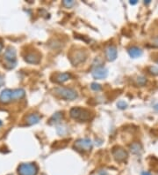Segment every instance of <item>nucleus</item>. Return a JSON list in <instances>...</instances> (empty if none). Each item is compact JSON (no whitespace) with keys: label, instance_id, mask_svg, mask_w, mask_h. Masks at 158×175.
<instances>
[{"label":"nucleus","instance_id":"1","mask_svg":"<svg viewBox=\"0 0 158 175\" xmlns=\"http://www.w3.org/2000/svg\"><path fill=\"white\" fill-rule=\"evenodd\" d=\"M55 93L60 97L66 100H74L77 97V93L70 88L65 87H57L55 89Z\"/></svg>","mask_w":158,"mask_h":175},{"label":"nucleus","instance_id":"2","mask_svg":"<svg viewBox=\"0 0 158 175\" xmlns=\"http://www.w3.org/2000/svg\"><path fill=\"white\" fill-rule=\"evenodd\" d=\"M70 114L74 120H77L80 121H85L90 120V112L80 107H73L70 110Z\"/></svg>","mask_w":158,"mask_h":175},{"label":"nucleus","instance_id":"3","mask_svg":"<svg viewBox=\"0 0 158 175\" xmlns=\"http://www.w3.org/2000/svg\"><path fill=\"white\" fill-rule=\"evenodd\" d=\"M18 172L19 175H36L38 173V167L34 164L26 163L19 166Z\"/></svg>","mask_w":158,"mask_h":175},{"label":"nucleus","instance_id":"4","mask_svg":"<svg viewBox=\"0 0 158 175\" xmlns=\"http://www.w3.org/2000/svg\"><path fill=\"white\" fill-rule=\"evenodd\" d=\"M75 148L78 150H90L92 148V141L88 138L79 139L75 142Z\"/></svg>","mask_w":158,"mask_h":175},{"label":"nucleus","instance_id":"5","mask_svg":"<svg viewBox=\"0 0 158 175\" xmlns=\"http://www.w3.org/2000/svg\"><path fill=\"white\" fill-rule=\"evenodd\" d=\"M92 76L95 79H98V80H102L107 77L108 75V71L106 67H104L103 66H96L93 70H92Z\"/></svg>","mask_w":158,"mask_h":175},{"label":"nucleus","instance_id":"6","mask_svg":"<svg viewBox=\"0 0 158 175\" xmlns=\"http://www.w3.org/2000/svg\"><path fill=\"white\" fill-rule=\"evenodd\" d=\"M112 155L114 157V158L119 161V162H122L125 161L126 158H128V153H126V150H124L121 148H117L114 149L112 151Z\"/></svg>","mask_w":158,"mask_h":175},{"label":"nucleus","instance_id":"7","mask_svg":"<svg viewBox=\"0 0 158 175\" xmlns=\"http://www.w3.org/2000/svg\"><path fill=\"white\" fill-rule=\"evenodd\" d=\"M5 58L6 60V61L9 64H13L15 66V60H16V50L10 47L6 50V53H5Z\"/></svg>","mask_w":158,"mask_h":175},{"label":"nucleus","instance_id":"8","mask_svg":"<svg viewBox=\"0 0 158 175\" xmlns=\"http://www.w3.org/2000/svg\"><path fill=\"white\" fill-rule=\"evenodd\" d=\"M12 100V90H4L0 94V102L3 104H7Z\"/></svg>","mask_w":158,"mask_h":175},{"label":"nucleus","instance_id":"9","mask_svg":"<svg viewBox=\"0 0 158 175\" xmlns=\"http://www.w3.org/2000/svg\"><path fill=\"white\" fill-rule=\"evenodd\" d=\"M106 55L109 61H113L117 57V49L113 45H109L106 50Z\"/></svg>","mask_w":158,"mask_h":175},{"label":"nucleus","instance_id":"10","mask_svg":"<svg viewBox=\"0 0 158 175\" xmlns=\"http://www.w3.org/2000/svg\"><path fill=\"white\" fill-rule=\"evenodd\" d=\"M85 58H86L85 53L83 51H79V52H77L73 57H71V62L74 65H77V64L83 62L85 60Z\"/></svg>","mask_w":158,"mask_h":175},{"label":"nucleus","instance_id":"11","mask_svg":"<svg viewBox=\"0 0 158 175\" xmlns=\"http://www.w3.org/2000/svg\"><path fill=\"white\" fill-rule=\"evenodd\" d=\"M25 60L29 64H38L40 62V56L36 53H30L26 56Z\"/></svg>","mask_w":158,"mask_h":175},{"label":"nucleus","instance_id":"12","mask_svg":"<svg viewBox=\"0 0 158 175\" xmlns=\"http://www.w3.org/2000/svg\"><path fill=\"white\" fill-rule=\"evenodd\" d=\"M41 120V116L39 114H36V113H32L30 115L27 116L26 118V123L28 125H34V124H37Z\"/></svg>","mask_w":158,"mask_h":175},{"label":"nucleus","instance_id":"13","mask_svg":"<svg viewBox=\"0 0 158 175\" xmlns=\"http://www.w3.org/2000/svg\"><path fill=\"white\" fill-rule=\"evenodd\" d=\"M70 74H68V73H61V74H56L55 76V81L56 82H59V83H63L67 81L68 80L70 79Z\"/></svg>","mask_w":158,"mask_h":175},{"label":"nucleus","instance_id":"14","mask_svg":"<svg viewBox=\"0 0 158 175\" xmlns=\"http://www.w3.org/2000/svg\"><path fill=\"white\" fill-rule=\"evenodd\" d=\"M128 54L131 57L133 58H136L141 56L142 54V50L138 48V47H132L128 50Z\"/></svg>","mask_w":158,"mask_h":175},{"label":"nucleus","instance_id":"15","mask_svg":"<svg viewBox=\"0 0 158 175\" xmlns=\"http://www.w3.org/2000/svg\"><path fill=\"white\" fill-rule=\"evenodd\" d=\"M25 90L22 89H17L12 90V100L21 99L25 97Z\"/></svg>","mask_w":158,"mask_h":175},{"label":"nucleus","instance_id":"16","mask_svg":"<svg viewBox=\"0 0 158 175\" xmlns=\"http://www.w3.org/2000/svg\"><path fill=\"white\" fill-rule=\"evenodd\" d=\"M130 150H131L132 153L137 154V155H138V154H141V151H142V147H141V145L139 142H135V143H133V144L131 145Z\"/></svg>","mask_w":158,"mask_h":175},{"label":"nucleus","instance_id":"17","mask_svg":"<svg viewBox=\"0 0 158 175\" xmlns=\"http://www.w3.org/2000/svg\"><path fill=\"white\" fill-rule=\"evenodd\" d=\"M61 119H62V113H61V112H56V113H55L53 116H52V118H51V120H50V123L51 124H56V123H59L61 120Z\"/></svg>","mask_w":158,"mask_h":175},{"label":"nucleus","instance_id":"18","mask_svg":"<svg viewBox=\"0 0 158 175\" xmlns=\"http://www.w3.org/2000/svg\"><path fill=\"white\" fill-rule=\"evenodd\" d=\"M62 5L67 8H70L75 5V2L72 0H64V1H62Z\"/></svg>","mask_w":158,"mask_h":175},{"label":"nucleus","instance_id":"19","mask_svg":"<svg viewBox=\"0 0 158 175\" xmlns=\"http://www.w3.org/2000/svg\"><path fill=\"white\" fill-rule=\"evenodd\" d=\"M136 81L139 85L141 86H144L147 82V79L144 77V76H139L137 79H136Z\"/></svg>","mask_w":158,"mask_h":175},{"label":"nucleus","instance_id":"20","mask_svg":"<svg viewBox=\"0 0 158 175\" xmlns=\"http://www.w3.org/2000/svg\"><path fill=\"white\" fill-rule=\"evenodd\" d=\"M90 88H91V90H94V91H99V90H101V86H100L99 83H96V82L91 83Z\"/></svg>","mask_w":158,"mask_h":175},{"label":"nucleus","instance_id":"21","mask_svg":"<svg viewBox=\"0 0 158 175\" xmlns=\"http://www.w3.org/2000/svg\"><path fill=\"white\" fill-rule=\"evenodd\" d=\"M148 72L153 75H158V67L151 66V67L148 68Z\"/></svg>","mask_w":158,"mask_h":175},{"label":"nucleus","instance_id":"22","mask_svg":"<svg viewBox=\"0 0 158 175\" xmlns=\"http://www.w3.org/2000/svg\"><path fill=\"white\" fill-rule=\"evenodd\" d=\"M117 106L119 109H125V108H126V106H128V104H126V102H124V101H119L117 104Z\"/></svg>","mask_w":158,"mask_h":175},{"label":"nucleus","instance_id":"23","mask_svg":"<svg viewBox=\"0 0 158 175\" xmlns=\"http://www.w3.org/2000/svg\"><path fill=\"white\" fill-rule=\"evenodd\" d=\"M4 85V79L2 78V76H0V87Z\"/></svg>","mask_w":158,"mask_h":175},{"label":"nucleus","instance_id":"24","mask_svg":"<svg viewBox=\"0 0 158 175\" xmlns=\"http://www.w3.org/2000/svg\"><path fill=\"white\" fill-rule=\"evenodd\" d=\"M130 4H131V5H136V4H137V1H136V0H131Z\"/></svg>","mask_w":158,"mask_h":175},{"label":"nucleus","instance_id":"25","mask_svg":"<svg viewBox=\"0 0 158 175\" xmlns=\"http://www.w3.org/2000/svg\"><path fill=\"white\" fill-rule=\"evenodd\" d=\"M141 175H151V173L148 172H143L141 173Z\"/></svg>","mask_w":158,"mask_h":175},{"label":"nucleus","instance_id":"26","mask_svg":"<svg viewBox=\"0 0 158 175\" xmlns=\"http://www.w3.org/2000/svg\"><path fill=\"white\" fill-rule=\"evenodd\" d=\"M154 109H155V110H156V111H158V104H155V105L154 106Z\"/></svg>","mask_w":158,"mask_h":175},{"label":"nucleus","instance_id":"27","mask_svg":"<svg viewBox=\"0 0 158 175\" xmlns=\"http://www.w3.org/2000/svg\"><path fill=\"white\" fill-rule=\"evenodd\" d=\"M2 49H3V43H0V51L2 50Z\"/></svg>","mask_w":158,"mask_h":175},{"label":"nucleus","instance_id":"28","mask_svg":"<svg viewBox=\"0 0 158 175\" xmlns=\"http://www.w3.org/2000/svg\"><path fill=\"white\" fill-rule=\"evenodd\" d=\"M144 3H145V4H149V3H150V1H149V0H148V1H145Z\"/></svg>","mask_w":158,"mask_h":175},{"label":"nucleus","instance_id":"29","mask_svg":"<svg viewBox=\"0 0 158 175\" xmlns=\"http://www.w3.org/2000/svg\"><path fill=\"white\" fill-rule=\"evenodd\" d=\"M2 125H3V123H2V121H1V120H0V127H1Z\"/></svg>","mask_w":158,"mask_h":175},{"label":"nucleus","instance_id":"30","mask_svg":"<svg viewBox=\"0 0 158 175\" xmlns=\"http://www.w3.org/2000/svg\"><path fill=\"white\" fill-rule=\"evenodd\" d=\"M157 63H158V61H157Z\"/></svg>","mask_w":158,"mask_h":175}]
</instances>
